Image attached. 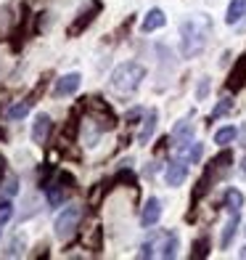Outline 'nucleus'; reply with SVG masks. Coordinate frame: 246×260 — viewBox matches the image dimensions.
I'll return each mask as SVG.
<instances>
[{
  "label": "nucleus",
  "mask_w": 246,
  "mask_h": 260,
  "mask_svg": "<svg viewBox=\"0 0 246 260\" xmlns=\"http://www.w3.org/2000/svg\"><path fill=\"white\" fill-rule=\"evenodd\" d=\"M69 183H72V178H69L66 173H58V178H56L53 183L45 186V199H48L51 207L64 205V199H66V194H69Z\"/></svg>",
  "instance_id": "20e7f679"
},
{
  "label": "nucleus",
  "mask_w": 246,
  "mask_h": 260,
  "mask_svg": "<svg viewBox=\"0 0 246 260\" xmlns=\"http://www.w3.org/2000/svg\"><path fill=\"white\" fill-rule=\"evenodd\" d=\"M196 250H198V252H193V255H198V257H204V255H207V239H198V244H196Z\"/></svg>",
  "instance_id": "393cba45"
},
{
  "label": "nucleus",
  "mask_w": 246,
  "mask_h": 260,
  "mask_svg": "<svg viewBox=\"0 0 246 260\" xmlns=\"http://www.w3.org/2000/svg\"><path fill=\"white\" fill-rule=\"evenodd\" d=\"M51 117L48 114H37V120H34V127H32V141L34 144H45V138L51 136Z\"/></svg>",
  "instance_id": "0eeeda50"
},
{
  "label": "nucleus",
  "mask_w": 246,
  "mask_h": 260,
  "mask_svg": "<svg viewBox=\"0 0 246 260\" xmlns=\"http://www.w3.org/2000/svg\"><path fill=\"white\" fill-rule=\"evenodd\" d=\"M243 80H246V56H241V61H238V67H236V72L230 75V82H228V88L238 90V88L243 85Z\"/></svg>",
  "instance_id": "a211bd4d"
},
{
  "label": "nucleus",
  "mask_w": 246,
  "mask_h": 260,
  "mask_svg": "<svg viewBox=\"0 0 246 260\" xmlns=\"http://www.w3.org/2000/svg\"><path fill=\"white\" fill-rule=\"evenodd\" d=\"M238 223H241V212H238V215H230V220L225 223V231H222V239H220L222 250H228V247H230L233 236H236V231H238Z\"/></svg>",
  "instance_id": "4468645a"
},
{
  "label": "nucleus",
  "mask_w": 246,
  "mask_h": 260,
  "mask_svg": "<svg viewBox=\"0 0 246 260\" xmlns=\"http://www.w3.org/2000/svg\"><path fill=\"white\" fill-rule=\"evenodd\" d=\"M98 11H101V3H93V6H90V11H88V14H79V19H77V24H72V29H69V35H72V38H74V35H77V32L82 29V27H88L90 21H93V16L98 14Z\"/></svg>",
  "instance_id": "f3484780"
},
{
  "label": "nucleus",
  "mask_w": 246,
  "mask_h": 260,
  "mask_svg": "<svg viewBox=\"0 0 246 260\" xmlns=\"http://www.w3.org/2000/svg\"><path fill=\"white\" fill-rule=\"evenodd\" d=\"M146 80V67H140L135 61H127L122 67H116L114 69V75H111V85L116 90H122V93H133L138 90V85Z\"/></svg>",
  "instance_id": "f03ea898"
},
{
  "label": "nucleus",
  "mask_w": 246,
  "mask_h": 260,
  "mask_svg": "<svg viewBox=\"0 0 246 260\" xmlns=\"http://www.w3.org/2000/svg\"><path fill=\"white\" fill-rule=\"evenodd\" d=\"M201 154H204V146L198 144V141H188V144L180 146V157L185 162H191V165H196L198 159H201Z\"/></svg>",
  "instance_id": "f8f14e48"
},
{
  "label": "nucleus",
  "mask_w": 246,
  "mask_h": 260,
  "mask_svg": "<svg viewBox=\"0 0 246 260\" xmlns=\"http://www.w3.org/2000/svg\"><path fill=\"white\" fill-rule=\"evenodd\" d=\"M241 178H243V181H246V159H243V162H241Z\"/></svg>",
  "instance_id": "a878e982"
},
{
  "label": "nucleus",
  "mask_w": 246,
  "mask_h": 260,
  "mask_svg": "<svg viewBox=\"0 0 246 260\" xmlns=\"http://www.w3.org/2000/svg\"><path fill=\"white\" fill-rule=\"evenodd\" d=\"M11 215H14V205H11V199H3V202H0V226H3Z\"/></svg>",
  "instance_id": "4be33fe9"
},
{
  "label": "nucleus",
  "mask_w": 246,
  "mask_h": 260,
  "mask_svg": "<svg viewBox=\"0 0 246 260\" xmlns=\"http://www.w3.org/2000/svg\"><path fill=\"white\" fill-rule=\"evenodd\" d=\"M82 220V207H64V212L56 218V236L58 239H72Z\"/></svg>",
  "instance_id": "7ed1b4c3"
},
{
  "label": "nucleus",
  "mask_w": 246,
  "mask_h": 260,
  "mask_svg": "<svg viewBox=\"0 0 246 260\" xmlns=\"http://www.w3.org/2000/svg\"><path fill=\"white\" fill-rule=\"evenodd\" d=\"M243 16H246V0H233V3L228 6L225 21H228V24H236V21H241Z\"/></svg>",
  "instance_id": "dca6fc26"
},
{
  "label": "nucleus",
  "mask_w": 246,
  "mask_h": 260,
  "mask_svg": "<svg viewBox=\"0 0 246 260\" xmlns=\"http://www.w3.org/2000/svg\"><path fill=\"white\" fill-rule=\"evenodd\" d=\"M29 106H32V101H21L16 106H11V109H8V120H21V117H27Z\"/></svg>",
  "instance_id": "aec40b11"
},
{
  "label": "nucleus",
  "mask_w": 246,
  "mask_h": 260,
  "mask_svg": "<svg viewBox=\"0 0 246 260\" xmlns=\"http://www.w3.org/2000/svg\"><path fill=\"white\" fill-rule=\"evenodd\" d=\"M77 88H79V75L77 72L64 75L56 82V96H72V93H77Z\"/></svg>",
  "instance_id": "6e6552de"
},
{
  "label": "nucleus",
  "mask_w": 246,
  "mask_h": 260,
  "mask_svg": "<svg viewBox=\"0 0 246 260\" xmlns=\"http://www.w3.org/2000/svg\"><path fill=\"white\" fill-rule=\"evenodd\" d=\"M16 191H19V188H16V178H8V181L3 183V199H11Z\"/></svg>",
  "instance_id": "5701e85b"
},
{
  "label": "nucleus",
  "mask_w": 246,
  "mask_h": 260,
  "mask_svg": "<svg viewBox=\"0 0 246 260\" xmlns=\"http://www.w3.org/2000/svg\"><path fill=\"white\" fill-rule=\"evenodd\" d=\"M188 178V162H185L183 157L175 159L167 165V173H164V181H167V186H183V181Z\"/></svg>",
  "instance_id": "39448f33"
},
{
  "label": "nucleus",
  "mask_w": 246,
  "mask_h": 260,
  "mask_svg": "<svg viewBox=\"0 0 246 260\" xmlns=\"http://www.w3.org/2000/svg\"><path fill=\"white\" fill-rule=\"evenodd\" d=\"M238 255H241V257H246V247H243V250H241V252H238Z\"/></svg>",
  "instance_id": "cd10ccee"
},
{
  "label": "nucleus",
  "mask_w": 246,
  "mask_h": 260,
  "mask_svg": "<svg viewBox=\"0 0 246 260\" xmlns=\"http://www.w3.org/2000/svg\"><path fill=\"white\" fill-rule=\"evenodd\" d=\"M164 21H167V16H164V11H159V8H151L148 14H146V19H143V32H154V29H159V27H164Z\"/></svg>",
  "instance_id": "9b49d317"
},
{
  "label": "nucleus",
  "mask_w": 246,
  "mask_h": 260,
  "mask_svg": "<svg viewBox=\"0 0 246 260\" xmlns=\"http://www.w3.org/2000/svg\"><path fill=\"white\" fill-rule=\"evenodd\" d=\"M191 136H193V122H191V120H180L178 125H175V130H172V141H175L178 146L188 144Z\"/></svg>",
  "instance_id": "9d476101"
},
{
  "label": "nucleus",
  "mask_w": 246,
  "mask_h": 260,
  "mask_svg": "<svg viewBox=\"0 0 246 260\" xmlns=\"http://www.w3.org/2000/svg\"><path fill=\"white\" fill-rule=\"evenodd\" d=\"M159 255L161 257H175L178 255V234L170 231V234H161V247H159Z\"/></svg>",
  "instance_id": "2eb2a0df"
},
{
  "label": "nucleus",
  "mask_w": 246,
  "mask_h": 260,
  "mask_svg": "<svg viewBox=\"0 0 246 260\" xmlns=\"http://www.w3.org/2000/svg\"><path fill=\"white\" fill-rule=\"evenodd\" d=\"M3 165H6V159L0 157V178H3Z\"/></svg>",
  "instance_id": "bb28decb"
},
{
  "label": "nucleus",
  "mask_w": 246,
  "mask_h": 260,
  "mask_svg": "<svg viewBox=\"0 0 246 260\" xmlns=\"http://www.w3.org/2000/svg\"><path fill=\"white\" fill-rule=\"evenodd\" d=\"M156 120H159L156 109H151V112L146 114V120H143V127H140V133H138V141H140V144H148L151 136L156 133Z\"/></svg>",
  "instance_id": "1a4fd4ad"
},
{
  "label": "nucleus",
  "mask_w": 246,
  "mask_h": 260,
  "mask_svg": "<svg viewBox=\"0 0 246 260\" xmlns=\"http://www.w3.org/2000/svg\"><path fill=\"white\" fill-rule=\"evenodd\" d=\"M230 106H233V101H230V99H222V101L215 106V109H212V114H209V120H220L222 114H228V112H230Z\"/></svg>",
  "instance_id": "412c9836"
},
{
  "label": "nucleus",
  "mask_w": 246,
  "mask_h": 260,
  "mask_svg": "<svg viewBox=\"0 0 246 260\" xmlns=\"http://www.w3.org/2000/svg\"><path fill=\"white\" fill-rule=\"evenodd\" d=\"M243 207V194L238 191V188H228L225 191V210L230 212V215H238Z\"/></svg>",
  "instance_id": "ddd939ff"
},
{
  "label": "nucleus",
  "mask_w": 246,
  "mask_h": 260,
  "mask_svg": "<svg viewBox=\"0 0 246 260\" xmlns=\"http://www.w3.org/2000/svg\"><path fill=\"white\" fill-rule=\"evenodd\" d=\"M159 218H161V202H159L156 197H151L148 202H146V207H143L140 223H143L146 229H151V226H156V223H159Z\"/></svg>",
  "instance_id": "423d86ee"
},
{
  "label": "nucleus",
  "mask_w": 246,
  "mask_h": 260,
  "mask_svg": "<svg viewBox=\"0 0 246 260\" xmlns=\"http://www.w3.org/2000/svg\"><path fill=\"white\" fill-rule=\"evenodd\" d=\"M236 136H238V130L233 127V125H228V127H220L217 133H215V144H220V146H228L230 141H236Z\"/></svg>",
  "instance_id": "6ab92c4d"
},
{
  "label": "nucleus",
  "mask_w": 246,
  "mask_h": 260,
  "mask_svg": "<svg viewBox=\"0 0 246 260\" xmlns=\"http://www.w3.org/2000/svg\"><path fill=\"white\" fill-rule=\"evenodd\" d=\"M207 93H209V77H204L201 82H198V90H196V99L201 101V99H207Z\"/></svg>",
  "instance_id": "b1692460"
},
{
  "label": "nucleus",
  "mask_w": 246,
  "mask_h": 260,
  "mask_svg": "<svg viewBox=\"0 0 246 260\" xmlns=\"http://www.w3.org/2000/svg\"><path fill=\"white\" fill-rule=\"evenodd\" d=\"M209 32H212V21L207 16H191L188 21H183L180 27V53L185 58H193L204 51V45L209 40Z\"/></svg>",
  "instance_id": "f257e3e1"
}]
</instances>
